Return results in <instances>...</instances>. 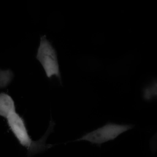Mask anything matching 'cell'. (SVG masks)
I'll use <instances>...</instances> for the list:
<instances>
[{
	"label": "cell",
	"mask_w": 157,
	"mask_h": 157,
	"mask_svg": "<svg viewBox=\"0 0 157 157\" xmlns=\"http://www.w3.org/2000/svg\"><path fill=\"white\" fill-rule=\"evenodd\" d=\"M15 112L14 102L8 94L0 93V116L7 118Z\"/></svg>",
	"instance_id": "4"
},
{
	"label": "cell",
	"mask_w": 157,
	"mask_h": 157,
	"mask_svg": "<svg viewBox=\"0 0 157 157\" xmlns=\"http://www.w3.org/2000/svg\"><path fill=\"white\" fill-rule=\"evenodd\" d=\"M36 58L42 66L48 78L55 75L60 78L56 52L45 35L40 37Z\"/></svg>",
	"instance_id": "3"
},
{
	"label": "cell",
	"mask_w": 157,
	"mask_h": 157,
	"mask_svg": "<svg viewBox=\"0 0 157 157\" xmlns=\"http://www.w3.org/2000/svg\"><path fill=\"white\" fill-rule=\"evenodd\" d=\"M156 133L151 138L149 141V147L153 153L156 152L157 149V135Z\"/></svg>",
	"instance_id": "6"
},
{
	"label": "cell",
	"mask_w": 157,
	"mask_h": 157,
	"mask_svg": "<svg viewBox=\"0 0 157 157\" xmlns=\"http://www.w3.org/2000/svg\"><path fill=\"white\" fill-rule=\"evenodd\" d=\"M133 127L132 125L108 123L86 133L75 141H86L92 144L100 145L114 140L120 135Z\"/></svg>",
	"instance_id": "2"
},
{
	"label": "cell",
	"mask_w": 157,
	"mask_h": 157,
	"mask_svg": "<svg viewBox=\"0 0 157 157\" xmlns=\"http://www.w3.org/2000/svg\"><path fill=\"white\" fill-rule=\"evenodd\" d=\"M13 75L9 70L0 69V88L7 86L11 81Z\"/></svg>",
	"instance_id": "5"
},
{
	"label": "cell",
	"mask_w": 157,
	"mask_h": 157,
	"mask_svg": "<svg viewBox=\"0 0 157 157\" xmlns=\"http://www.w3.org/2000/svg\"><path fill=\"white\" fill-rule=\"evenodd\" d=\"M6 118L8 125L15 138L21 145L27 149L29 156L47 149L48 145L46 143V138L42 136L37 140H33L23 120L16 112Z\"/></svg>",
	"instance_id": "1"
}]
</instances>
